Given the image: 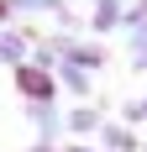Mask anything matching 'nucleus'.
Masks as SVG:
<instances>
[{"label": "nucleus", "instance_id": "1", "mask_svg": "<svg viewBox=\"0 0 147 152\" xmlns=\"http://www.w3.org/2000/svg\"><path fill=\"white\" fill-rule=\"evenodd\" d=\"M16 84H21V89H26L32 100H47V94H53V84H47V74H37V68H21V74H16Z\"/></svg>", "mask_w": 147, "mask_h": 152}]
</instances>
